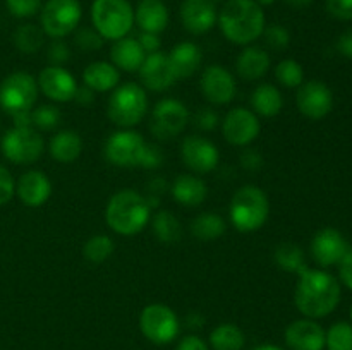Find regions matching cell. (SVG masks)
<instances>
[{"label":"cell","mask_w":352,"mask_h":350,"mask_svg":"<svg viewBox=\"0 0 352 350\" xmlns=\"http://www.w3.org/2000/svg\"><path fill=\"white\" fill-rule=\"evenodd\" d=\"M103 156L113 167L155 170L162 167L165 154L158 144L148 143L138 130L119 129L107 137Z\"/></svg>","instance_id":"6da1fadb"},{"label":"cell","mask_w":352,"mask_h":350,"mask_svg":"<svg viewBox=\"0 0 352 350\" xmlns=\"http://www.w3.org/2000/svg\"><path fill=\"white\" fill-rule=\"evenodd\" d=\"M294 304L305 318H325L340 302V285L330 273L306 268L298 275Z\"/></svg>","instance_id":"7a4b0ae2"},{"label":"cell","mask_w":352,"mask_h":350,"mask_svg":"<svg viewBox=\"0 0 352 350\" xmlns=\"http://www.w3.org/2000/svg\"><path fill=\"white\" fill-rule=\"evenodd\" d=\"M217 23L226 40L241 47L254 43L267 26L263 7L254 0H227Z\"/></svg>","instance_id":"3957f363"},{"label":"cell","mask_w":352,"mask_h":350,"mask_svg":"<svg viewBox=\"0 0 352 350\" xmlns=\"http://www.w3.org/2000/svg\"><path fill=\"white\" fill-rule=\"evenodd\" d=\"M151 220V208L146 196L133 189H122L109 199L105 208V222L116 233L133 237L143 232Z\"/></svg>","instance_id":"277c9868"},{"label":"cell","mask_w":352,"mask_h":350,"mask_svg":"<svg viewBox=\"0 0 352 350\" xmlns=\"http://www.w3.org/2000/svg\"><path fill=\"white\" fill-rule=\"evenodd\" d=\"M270 201L267 192L258 185H243L234 192L229 216L234 229L241 233H253L267 223Z\"/></svg>","instance_id":"5b68a950"},{"label":"cell","mask_w":352,"mask_h":350,"mask_svg":"<svg viewBox=\"0 0 352 350\" xmlns=\"http://www.w3.org/2000/svg\"><path fill=\"white\" fill-rule=\"evenodd\" d=\"M148 102L146 89L138 82H122L112 91L107 105V115L120 129H133L146 117Z\"/></svg>","instance_id":"8992f818"},{"label":"cell","mask_w":352,"mask_h":350,"mask_svg":"<svg viewBox=\"0 0 352 350\" xmlns=\"http://www.w3.org/2000/svg\"><path fill=\"white\" fill-rule=\"evenodd\" d=\"M93 27L103 40L117 41L134 26V10L127 0H95L91 5Z\"/></svg>","instance_id":"52a82bcc"},{"label":"cell","mask_w":352,"mask_h":350,"mask_svg":"<svg viewBox=\"0 0 352 350\" xmlns=\"http://www.w3.org/2000/svg\"><path fill=\"white\" fill-rule=\"evenodd\" d=\"M38 81L24 71L10 72L0 82V108L10 117L19 112H30L38 100Z\"/></svg>","instance_id":"ba28073f"},{"label":"cell","mask_w":352,"mask_h":350,"mask_svg":"<svg viewBox=\"0 0 352 350\" xmlns=\"http://www.w3.org/2000/svg\"><path fill=\"white\" fill-rule=\"evenodd\" d=\"M0 150L10 163L33 165L43 154L45 141L34 127H12L2 136Z\"/></svg>","instance_id":"9c48e42d"},{"label":"cell","mask_w":352,"mask_h":350,"mask_svg":"<svg viewBox=\"0 0 352 350\" xmlns=\"http://www.w3.org/2000/svg\"><path fill=\"white\" fill-rule=\"evenodd\" d=\"M40 12V24L45 36L62 40L74 33L82 17L79 0H47Z\"/></svg>","instance_id":"30bf717a"},{"label":"cell","mask_w":352,"mask_h":350,"mask_svg":"<svg viewBox=\"0 0 352 350\" xmlns=\"http://www.w3.org/2000/svg\"><path fill=\"white\" fill-rule=\"evenodd\" d=\"M140 328L144 338L155 345H167L177 338L181 331V321L172 307L165 304L146 305L140 314Z\"/></svg>","instance_id":"8fae6325"},{"label":"cell","mask_w":352,"mask_h":350,"mask_svg":"<svg viewBox=\"0 0 352 350\" xmlns=\"http://www.w3.org/2000/svg\"><path fill=\"white\" fill-rule=\"evenodd\" d=\"M189 124V110L181 100L164 98L151 112L150 130L157 139L170 141L184 132Z\"/></svg>","instance_id":"7c38bea8"},{"label":"cell","mask_w":352,"mask_h":350,"mask_svg":"<svg viewBox=\"0 0 352 350\" xmlns=\"http://www.w3.org/2000/svg\"><path fill=\"white\" fill-rule=\"evenodd\" d=\"M261 124L256 113L244 106L229 110L222 119V136L229 144L246 148L260 136Z\"/></svg>","instance_id":"4fadbf2b"},{"label":"cell","mask_w":352,"mask_h":350,"mask_svg":"<svg viewBox=\"0 0 352 350\" xmlns=\"http://www.w3.org/2000/svg\"><path fill=\"white\" fill-rule=\"evenodd\" d=\"M181 158L182 163L195 174H208L215 170L219 165L220 151L208 137L192 134L182 141Z\"/></svg>","instance_id":"5bb4252c"},{"label":"cell","mask_w":352,"mask_h":350,"mask_svg":"<svg viewBox=\"0 0 352 350\" xmlns=\"http://www.w3.org/2000/svg\"><path fill=\"white\" fill-rule=\"evenodd\" d=\"M201 95L212 105H227L236 98L237 82L232 72L227 71L223 65L212 64L203 71L199 79Z\"/></svg>","instance_id":"9a60e30c"},{"label":"cell","mask_w":352,"mask_h":350,"mask_svg":"<svg viewBox=\"0 0 352 350\" xmlns=\"http://www.w3.org/2000/svg\"><path fill=\"white\" fill-rule=\"evenodd\" d=\"M296 105L305 117L322 120L333 108V95L329 86L322 81L302 82L296 93Z\"/></svg>","instance_id":"2e32d148"},{"label":"cell","mask_w":352,"mask_h":350,"mask_svg":"<svg viewBox=\"0 0 352 350\" xmlns=\"http://www.w3.org/2000/svg\"><path fill=\"white\" fill-rule=\"evenodd\" d=\"M38 89L48 100L57 103L72 102L78 89L76 78L62 65H47L38 75Z\"/></svg>","instance_id":"e0dca14e"},{"label":"cell","mask_w":352,"mask_h":350,"mask_svg":"<svg viewBox=\"0 0 352 350\" xmlns=\"http://www.w3.org/2000/svg\"><path fill=\"white\" fill-rule=\"evenodd\" d=\"M349 250L346 237L332 226L322 229L311 240V256L315 263L322 268L339 264Z\"/></svg>","instance_id":"ac0fdd59"},{"label":"cell","mask_w":352,"mask_h":350,"mask_svg":"<svg viewBox=\"0 0 352 350\" xmlns=\"http://www.w3.org/2000/svg\"><path fill=\"white\" fill-rule=\"evenodd\" d=\"M138 72H140L143 88L155 93L167 91L175 82V75L170 67V62H168V57L162 54V51L146 55V58H144Z\"/></svg>","instance_id":"d6986e66"},{"label":"cell","mask_w":352,"mask_h":350,"mask_svg":"<svg viewBox=\"0 0 352 350\" xmlns=\"http://www.w3.org/2000/svg\"><path fill=\"white\" fill-rule=\"evenodd\" d=\"M217 7L213 0H182L181 23L191 34H205L217 24Z\"/></svg>","instance_id":"ffe728a7"},{"label":"cell","mask_w":352,"mask_h":350,"mask_svg":"<svg viewBox=\"0 0 352 350\" xmlns=\"http://www.w3.org/2000/svg\"><path fill=\"white\" fill-rule=\"evenodd\" d=\"M16 196L28 208H40L50 199L52 182L41 170H28L17 178Z\"/></svg>","instance_id":"44dd1931"},{"label":"cell","mask_w":352,"mask_h":350,"mask_svg":"<svg viewBox=\"0 0 352 350\" xmlns=\"http://www.w3.org/2000/svg\"><path fill=\"white\" fill-rule=\"evenodd\" d=\"M285 343L291 350H323L325 349V329L313 319L305 318L292 321L285 328Z\"/></svg>","instance_id":"7402d4cb"},{"label":"cell","mask_w":352,"mask_h":350,"mask_svg":"<svg viewBox=\"0 0 352 350\" xmlns=\"http://www.w3.org/2000/svg\"><path fill=\"white\" fill-rule=\"evenodd\" d=\"M168 62L174 71L175 81H184L199 71L203 62L201 48L192 41H181L168 51Z\"/></svg>","instance_id":"603a6c76"},{"label":"cell","mask_w":352,"mask_h":350,"mask_svg":"<svg viewBox=\"0 0 352 350\" xmlns=\"http://www.w3.org/2000/svg\"><path fill=\"white\" fill-rule=\"evenodd\" d=\"M268 69H270V54L265 48L256 47V45H248L237 55L236 71L243 81H258V79L265 78Z\"/></svg>","instance_id":"cb8c5ba5"},{"label":"cell","mask_w":352,"mask_h":350,"mask_svg":"<svg viewBox=\"0 0 352 350\" xmlns=\"http://www.w3.org/2000/svg\"><path fill=\"white\" fill-rule=\"evenodd\" d=\"M172 198L186 208H198L208 196V185L198 175L181 174L170 185Z\"/></svg>","instance_id":"d4e9b609"},{"label":"cell","mask_w":352,"mask_h":350,"mask_svg":"<svg viewBox=\"0 0 352 350\" xmlns=\"http://www.w3.org/2000/svg\"><path fill=\"white\" fill-rule=\"evenodd\" d=\"M168 9L162 0H141L134 10V21L144 33L160 34L168 26Z\"/></svg>","instance_id":"484cf974"},{"label":"cell","mask_w":352,"mask_h":350,"mask_svg":"<svg viewBox=\"0 0 352 350\" xmlns=\"http://www.w3.org/2000/svg\"><path fill=\"white\" fill-rule=\"evenodd\" d=\"M120 82V71L107 60H95L82 71V84L95 93L113 91Z\"/></svg>","instance_id":"4316f807"},{"label":"cell","mask_w":352,"mask_h":350,"mask_svg":"<svg viewBox=\"0 0 352 350\" xmlns=\"http://www.w3.org/2000/svg\"><path fill=\"white\" fill-rule=\"evenodd\" d=\"M110 58L119 71L138 72L144 58H146V54L141 48L138 38L124 36L113 41L112 48H110Z\"/></svg>","instance_id":"83f0119b"},{"label":"cell","mask_w":352,"mask_h":350,"mask_svg":"<svg viewBox=\"0 0 352 350\" xmlns=\"http://www.w3.org/2000/svg\"><path fill=\"white\" fill-rule=\"evenodd\" d=\"M82 137L74 129H62L52 136L48 153L57 163H74L82 153Z\"/></svg>","instance_id":"f1b7e54d"},{"label":"cell","mask_w":352,"mask_h":350,"mask_svg":"<svg viewBox=\"0 0 352 350\" xmlns=\"http://www.w3.org/2000/svg\"><path fill=\"white\" fill-rule=\"evenodd\" d=\"M250 103L251 108L258 117L272 119V117H277L282 112L284 98H282V93L278 91L277 86L270 84V82H263V84L256 86L253 89Z\"/></svg>","instance_id":"f546056e"},{"label":"cell","mask_w":352,"mask_h":350,"mask_svg":"<svg viewBox=\"0 0 352 350\" xmlns=\"http://www.w3.org/2000/svg\"><path fill=\"white\" fill-rule=\"evenodd\" d=\"M227 223L219 213L205 211L199 213L191 222V233L195 239L201 242H212V240L220 239L226 233Z\"/></svg>","instance_id":"4dcf8cb0"},{"label":"cell","mask_w":352,"mask_h":350,"mask_svg":"<svg viewBox=\"0 0 352 350\" xmlns=\"http://www.w3.org/2000/svg\"><path fill=\"white\" fill-rule=\"evenodd\" d=\"M151 230H153V235L157 237L158 242L167 244V246L179 242L182 237L181 222L168 209H158L151 216Z\"/></svg>","instance_id":"1f68e13d"},{"label":"cell","mask_w":352,"mask_h":350,"mask_svg":"<svg viewBox=\"0 0 352 350\" xmlns=\"http://www.w3.org/2000/svg\"><path fill=\"white\" fill-rule=\"evenodd\" d=\"M274 259L280 270L287 271V273L299 275L308 268L306 264L305 250L294 242H282L278 244L277 249L274 253Z\"/></svg>","instance_id":"d6a6232c"},{"label":"cell","mask_w":352,"mask_h":350,"mask_svg":"<svg viewBox=\"0 0 352 350\" xmlns=\"http://www.w3.org/2000/svg\"><path fill=\"white\" fill-rule=\"evenodd\" d=\"M246 343L243 329L232 323L219 325L210 333V345L213 350H243Z\"/></svg>","instance_id":"836d02e7"},{"label":"cell","mask_w":352,"mask_h":350,"mask_svg":"<svg viewBox=\"0 0 352 350\" xmlns=\"http://www.w3.org/2000/svg\"><path fill=\"white\" fill-rule=\"evenodd\" d=\"M14 45L21 54H36L45 43V33L40 26L36 24H21L16 31H14Z\"/></svg>","instance_id":"e575fe53"},{"label":"cell","mask_w":352,"mask_h":350,"mask_svg":"<svg viewBox=\"0 0 352 350\" xmlns=\"http://www.w3.org/2000/svg\"><path fill=\"white\" fill-rule=\"evenodd\" d=\"M113 254V240L110 239L109 235H103V233H98V235L89 237L88 240L82 246V256L88 263L93 264H102L109 259Z\"/></svg>","instance_id":"d590c367"},{"label":"cell","mask_w":352,"mask_h":350,"mask_svg":"<svg viewBox=\"0 0 352 350\" xmlns=\"http://www.w3.org/2000/svg\"><path fill=\"white\" fill-rule=\"evenodd\" d=\"M275 79L285 88H299L305 82V71L302 65L294 58L280 60L275 67Z\"/></svg>","instance_id":"8d00e7d4"},{"label":"cell","mask_w":352,"mask_h":350,"mask_svg":"<svg viewBox=\"0 0 352 350\" xmlns=\"http://www.w3.org/2000/svg\"><path fill=\"white\" fill-rule=\"evenodd\" d=\"M325 347L329 350H352V325L339 321L325 333Z\"/></svg>","instance_id":"74e56055"},{"label":"cell","mask_w":352,"mask_h":350,"mask_svg":"<svg viewBox=\"0 0 352 350\" xmlns=\"http://www.w3.org/2000/svg\"><path fill=\"white\" fill-rule=\"evenodd\" d=\"M62 120L60 110L55 105H40L31 110V122L36 130H54L57 129Z\"/></svg>","instance_id":"f35d334b"},{"label":"cell","mask_w":352,"mask_h":350,"mask_svg":"<svg viewBox=\"0 0 352 350\" xmlns=\"http://www.w3.org/2000/svg\"><path fill=\"white\" fill-rule=\"evenodd\" d=\"M263 41L265 47L272 51H282L289 47L291 43V34H289L287 27L280 26V24H270L265 26L263 30Z\"/></svg>","instance_id":"ab89813d"},{"label":"cell","mask_w":352,"mask_h":350,"mask_svg":"<svg viewBox=\"0 0 352 350\" xmlns=\"http://www.w3.org/2000/svg\"><path fill=\"white\" fill-rule=\"evenodd\" d=\"M103 41L105 40L95 27H78L74 31V47L85 54L102 50Z\"/></svg>","instance_id":"60d3db41"},{"label":"cell","mask_w":352,"mask_h":350,"mask_svg":"<svg viewBox=\"0 0 352 350\" xmlns=\"http://www.w3.org/2000/svg\"><path fill=\"white\" fill-rule=\"evenodd\" d=\"M7 10L14 17H33L41 9V0H6Z\"/></svg>","instance_id":"b9f144b4"},{"label":"cell","mask_w":352,"mask_h":350,"mask_svg":"<svg viewBox=\"0 0 352 350\" xmlns=\"http://www.w3.org/2000/svg\"><path fill=\"white\" fill-rule=\"evenodd\" d=\"M192 124L196 126V129L203 130V132H212L219 127L220 124V115L210 106H205V108H199L198 112L192 117Z\"/></svg>","instance_id":"7bdbcfd3"},{"label":"cell","mask_w":352,"mask_h":350,"mask_svg":"<svg viewBox=\"0 0 352 350\" xmlns=\"http://www.w3.org/2000/svg\"><path fill=\"white\" fill-rule=\"evenodd\" d=\"M71 58V48L65 41L54 40L47 48L48 65H64Z\"/></svg>","instance_id":"ee69618b"},{"label":"cell","mask_w":352,"mask_h":350,"mask_svg":"<svg viewBox=\"0 0 352 350\" xmlns=\"http://www.w3.org/2000/svg\"><path fill=\"white\" fill-rule=\"evenodd\" d=\"M16 196V180L3 165H0V206L7 205Z\"/></svg>","instance_id":"f6af8a7d"},{"label":"cell","mask_w":352,"mask_h":350,"mask_svg":"<svg viewBox=\"0 0 352 350\" xmlns=\"http://www.w3.org/2000/svg\"><path fill=\"white\" fill-rule=\"evenodd\" d=\"M239 161H241V167L248 172L261 170V167H263V163H265L263 154H261L260 151L253 150V148H248V146L244 148V151L241 153Z\"/></svg>","instance_id":"bcb514c9"},{"label":"cell","mask_w":352,"mask_h":350,"mask_svg":"<svg viewBox=\"0 0 352 350\" xmlns=\"http://www.w3.org/2000/svg\"><path fill=\"white\" fill-rule=\"evenodd\" d=\"M327 10L340 21H352V0H327Z\"/></svg>","instance_id":"7dc6e473"},{"label":"cell","mask_w":352,"mask_h":350,"mask_svg":"<svg viewBox=\"0 0 352 350\" xmlns=\"http://www.w3.org/2000/svg\"><path fill=\"white\" fill-rule=\"evenodd\" d=\"M138 41H140L141 48H143L144 54L146 55L155 54V51H160L162 41H160V38H158V34L144 33V31H141V34L138 36Z\"/></svg>","instance_id":"c3c4849f"},{"label":"cell","mask_w":352,"mask_h":350,"mask_svg":"<svg viewBox=\"0 0 352 350\" xmlns=\"http://www.w3.org/2000/svg\"><path fill=\"white\" fill-rule=\"evenodd\" d=\"M175 350H208V345L198 335H188L177 343Z\"/></svg>","instance_id":"681fc988"},{"label":"cell","mask_w":352,"mask_h":350,"mask_svg":"<svg viewBox=\"0 0 352 350\" xmlns=\"http://www.w3.org/2000/svg\"><path fill=\"white\" fill-rule=\"evenodd\" d=\"M339 273L344 285H347V288L352 290V250H349L339 263Z\"/></svg>","instance_id":"f907efd6"},{"label":"cell","mask_w":352,"mask_h":350,"mask_svg":"<svg viewBox=\"0 0 352 350\" xmlns=\"http://www.w3.org/2000/svg\"><path fill=\"white\" fill-rule=\"evenodd\" d=\"M72 102L78 103L79 106H89L95 103V91L93 89H89L88 86H78V89H76V95L74 98H72Z\"/></svg>","instance_id":"816d5d0a"},{"label":"cell","mask_w":352,"mask_h":350,"mask_svg":"<svg viewBox=\"0 0 352 350\" xmlns=\"http://www.w3.org/2000/svg\"><path fill=\"white\" fill-rule=\"evenodd\" d=\"M337 51H339L342 57L352 58V30L344 31L342 34L337 40Z\"/></svg>","instance_id":"f5cc1de1"},{"label":"cell","mask_w":352,"mask_h":350,"mask_svg":"<svg viewBox=\"0 0 352 350\" xmlns=\"http://www.w3.org/2000/svg\"><path fill=\"white\" fill-rule=\"evenodd\" d=\"M168 189H170V185H168L167 180L162 177H155L148 182V192H150V194L162 196V194H165Z\"/></svg>","instance_id":"db71d44e"},{"label":"cell","mask_w":352,"mask_h":350,"mask_svg":"<svg viewBox=\"0 0 352 350\" xmlns=\"http://www.w3.org/2000/svg\"><path fill=\"white\" fill-rule=\"evenodd\" d=\"M203 323H205V318H203V316H199L198 312H191V314L188 316V325H189V328L198 329V328H201Z\"/></svg>","instance_id":"11a10c76"},{"label":"cell","mask_w":352,"mask_h":350,"mask_svg":"<svg viewBox=\"0 0 352 350\" xmlns=\"http://www.w3.org/2000/svg\"><path fill=\"white\" fill-rule=\"evenodd\" d=\"M284 2L287 3V5L294 7V9H305V7L311 5L313 0H284Z\"/></svg>","instance_id":"9f6ffc18"},{"label":"cell","mask_w":352,"mask_h":350,"mask_svg":"<svg viewBox=\"0 0 352 350\" xmlns=\"http://www.w3.org/2000/svg\"><path fill=\"white\" fill-rule=\"evenodd\" d=\"M251 350H285V349H282V347L278 345H272V343H263V345L253 347Z\"/></svg>","instance_id":"6f0895ef"},{"label":"cell","mask_w":352,"mask_h":350,"mask_svg":"<svg viewBox=\"0 0 352 350\" xmlns=\"http://www.w3.org/2000/svg\"><path fill=\"white\" fill-rule=\"evenodd\" d=\"M254 2L261 7H268V5H272V3H275V0H254Z\"/></svg>","instance_id":"680465c9"},{"label":"cell","mask_w":352,"mask_h":350,"mask_svg":"<svg viewBox=\"0 0 352 350\" xmlns=\"http://www.w3.org/2000/svg\"><path fill=\"white\" fill-rule=\"evenodd\" d=\"M351 319H352V307H351Z\"/></svg>","instance_id":"91938a15"}]
</instances>
